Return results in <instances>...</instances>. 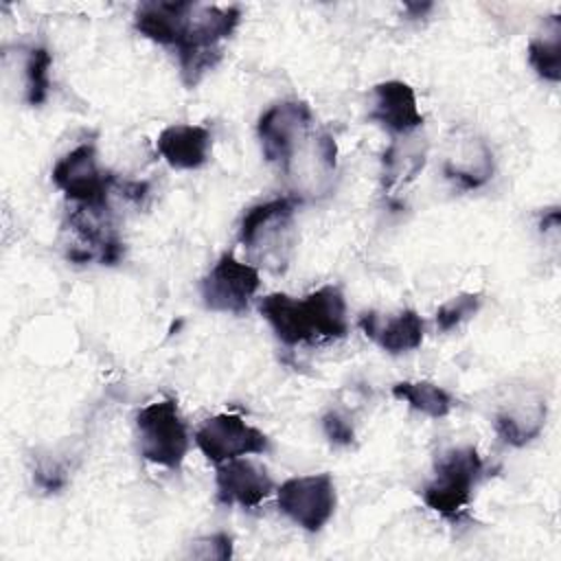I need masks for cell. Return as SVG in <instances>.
I'll list each match as a JSON object with an SVG mask.
<instances>
[{"label":"cell","instance_id":"52a82bcc","mask_svg":"<svg viewBox=\"0 0 561 561\" xmlns=\"http://www.w3.org/2000/svg\"><path fill=\"white\" fill-rule=\"evenodd\" d=\"M259 287V267L239 261L232 252H224L210 272L202 278L199 294L206 309L241 316L248 311Z\"/></svg>","mask_w":561,"mask_h":561},{"label":"cell","instance_id":"8992f818","mask_svg":"<svg viewBox=\"0 0 561 561\" xmlns=\"http://www.w3.org/2000/svg\"><path fill=\"white\" fill-rule=\"evenodd\" d=\"M53 184L77 206H110L107 197L116 178L103 171L92 142H81L53 167Z\"/></svg>","mask_w":561,"mask_h":561},{"label":"cell","instance_id":"4316f807","mask_svg":"<svg viewBox=\"0 0 561 561\" xmlns=\"http://www.w3.org/2000/svg\"><path fill=\"white\" fill-rule=\"evenodd\" d=\"M432 7V2H405V11L410 18H423Z\"/></svg>","mask_w":561,"mask_h":561},{"label":"cell","instance_id":"9a60e30c","mask_svg":"<svg viewBox=\"0 0 561 561\" xmlns=\"http://www.w3.org/2000/svg\"><path fill=\"white\" fill-rule=\"evenodd\" d=\"M259 311L283 344L296 346L316 342L302 300L287 296L283 291H274L259 300Z\"/></svg>","mask_w":561,"mask_h":561},{"label":"cell","instance_id":"e0dca14e","mask_svg":"<svg viewBox=\"0 0 561 561\" xmlns=\"http://www.w3.org/2000/svg\"><path fill=\"white\" fill-rule=\"evenodd\" d=\"M316 340H342L348 333L346 300L337 285H324L302 298Z\"/></svg>","mask_w":561,"mask_h":561},{"label":"cell","instance_id":"277c9868","mask_svg":"<svg viewBox=\"0 0 561 561\" xmlns=\"http://www.w3.org/2000/svg\"><path fill=\"white\" fill-rule=\"evenodd\" d=\"M140 456L167 469H180L191 445L188 427L175 399H160L136 414Z\"/></svg>","mask_w":561,"mask_h":561},{"label":"cell","instance_id":"9c48e42d","mask_svg":"<svg viewBox=\"0 0 561 561\" xmlns=\"http://www.w3.org/2000/svg\"><path fill=\"white\" fill-rule=\"evenodd\" d=\"M195 445L208 462L221 465L232 458L265 454L270 449V438L239 414L226 412L206 419L195 430Z\"/></svg>","mask_w":561,"mask_h":561},{"label":"cell","instance_id":"ac0fdd59","mask_svg":"<svg viewBox=\"0 0 561 561\" xmlns=\"http://www.w3.org/2000/svg\"><path fill=\"white\" fill-rule=\"evenodd\" d=\"M184 9L186 0L142 2L134 13V28L147 39L173 48L180 35Z\"/></svg>","mask_w":561,"mask_h":561},{"label":"cell","instance_id":"484cf974","mask_svg":"<svg viewBox=\"0 0 561 561\" xmlns=\"http://www.w3.org/2000/svg\"><path fill=\"white\" fill-rule=\"evenodd\" d=\"M322 432L324 436L333 443V445H351L355 440V432H353V425L348 423L346 416H342L340 412L335 410H329L324 416H322Z\"/></svg>","mask_w":561,"mask_h":561},{"label":"cell","instance_id":"4fadbf2b","mask_svg":"<svg viewBox=\"0 0 561 561\" xmlns=\"http://www.w3.org/2000/svg\"><path fill=\"white\" fill-rule=\"evenodd\" d=\"M493 151L484 138L476 134L456 136L449 142V151L443 162V173L462 191L480 188L493 178Z\"/></svg>","mask_w":561,"mask_h":561},{"label":"cell","instance_id":"ffe728a7","mask_svg":"<svg viewBox=\"0 0 561 561\" xmlns=\"http://www.w3.org/2000/svg\"><path fill=\"white\" fill-rule=\"evenodd\" d=\"M528 64L537 77L557 83L561 79V20L550 15L543 24V35L528 42Z\"/></svg>","mask_w":561,"mask_h":561},{"label":"cell","instance_id":"44dd1931","mask_svg":"<svg viewBox=\"0 0 561 561\" xmlns=\"http://www.w3.org/2000/svg\"><path fill=\"white\" fill-rule=\"evenodd\" d=\"M392 394L432 419H443L456 408V399L443 386L432 381H399L392 386Z\"/></svg>","mask_w":561,"mask_h":561},{"label":"cell","instance_id":"8fae6325","mask_svg":"<svg viewBox=\"0 0 561 561\" xmlns=\"http://www.w3.org/2000/svg\"><path fill=\"white\" fill-rule=\"evenodd\" d=\"M215 489L219 504H239L243 508H254L272 493L274 480L263 465L241 456L217 465Z\"/></svg>","mask_w":561,"mask_h":561},{"label":"cell","instance_id":"7c38bea8","mask_svg":"<svg viewBox=\"0 0 561 561\" xmlns=\"http://www.w3.org/2000/svg\"><path fill=\"white\" fill-rule=\"evenodd\" d=\"M357 324L370 342L390 355L414 351L425 337V322L414 309H403L399 313L364 311Z\"/></svg>","mask_w":561,"mask_h":561},{"label":"cell","instance_id":"6da1fadb","mask_svg":"<svg viewBox=\"0 0 561 561\" xmlns=\"http://www.w3.org/2000/svg\"><path fill=\"white\" fill-rule=\"evenodd\" d=\"M239 22L241 9L234 4L217 7L186 2L180 35L173 46L184 85L195 88L199 79L219 64L224 55L219 44L234 33Z\"/></svg>","mask_w":561,"mask_h":561},{"label":"cell","instance_id":"5b68a950","mask_svg":"<svg viewBox=\"0 0 561 561\" xmlns=\"http://www.w3.org/2000/svg\"><path fill=\"white\" fill-rule=\"evenodd\" d=\"M311 125L313 112L305 101L287 99L270 105L256 123L263 158L287 171L307 140Z\"/></svg>","mask_w":561,"mask_h":561},{"label":"cell","instance_id":"ba28073f","mask_svg":"<svg viewBox=\"0 0 561 561\" xmlns=\"http://www.w3.org/2000/svg\"><path fill=\"white\" fill-rule=\"evenodd\" d=\"M335 484L329 473L296 476L285 480L276 491V504L296 526L318 533L335 513Z\"/></svg>","mask_w":561,"mask_h":561},{"label":"cell","instance_id":"603a6c76","mask_svg":"<svg viewBox=\"0 0 561 561\" xmlns=\"http://www.w3.org/2000/svg\"><path fill=\"white\" fill-rule=\"evenodd\" d=\"M482 307V294L480 291H465L458 294L454 298H449L447 302H443L436 309V327L438 331L447 333L456 327H460L465 320L473 318Z\"/></svg>","mask_w":561,"mask_h":561},{"label":"cell","instance_id":"cb8c5ba5","mask_svg":"<svg viewBox=\"0 0 561 561\" xmlns=\"http://www.w3.org/2000/svg\"><path fill=\"white\" fill-rule=\"evenodd\" d=\"M191 557L195 559H230L232 557V537L226 533H215L193 541Z\"/></svg>","mask_w":561,"mask_h":561},{"label":"cell","instance_id":"7a4b0ae2","mask_svg":"<svg viewBox=\"0 0 561 561\" xmlns=\"http://www.w3.org/2000/svg\"><path fill=\"white\" fill-rule=\"evenodd\" d=\"M300 199L283 195L250 206L239 221V243L252 261L274 274H283L296 245V208Z\"/></svg>","mask_w":561,"mask_h":561},{"label":"cell","instance_id":"3957f363","mask_svg":"<svg viewBox=\"0 0 561 561\" xmlns=\"http://www.w3.org/2000/svg\"><path fill=\"white\" fill-rule=\"evenodd\" d=\"M484 476V460L473 445L449 447L438 454L434 462V476L421 489V497L427 508L445 519L458 522L473 495V489Z\"/></svg>","mask_w":561,"mask_h":561},{"label":"cell","instance_id":"30bf717a","mask_svg":"<svg viewBox=\"0 0 561 561\" xmlns=\"http://www.w3.org/2000/svg\"><path fill=\"white\" fill-rule=\"evenodd\" d=\"M368 121L383 127L392 138L410 136L423 127L425 116L419 110L416 92L410 83L390 79L373 88V107Z\"/></svg>","mask_w":561,"mask_h":561},{"label":"cell","instance_id":"5bb4252c","mask_svg":"<svg viewBox=\"0 0 561 561\" xmlns=\"http://www.w3.org/2000/svg\"><path fill=\"white\" fill-rule=\"evenodd\" d=\"M213 134L204 125L175 123L164 127L156 138V151L171 169L193 171L208 162Z\"/></svg>","mask_w":561,"mask_h":561},{"label":"cell","instance_id":"2e32d148","mask_svg":"<svg viewBox=\"0 0 561 561\" xmlns=\"http://www.w3.org/2000/svg\"><path fill=\"white\" fill-rule=\"evenodd\" d=\"M546 416L548 405L543 397H522L495 414V434L511 447H524L541 434Z\"/></svg>","mask_w":561,"mask_h":561},{"label":"cell","instance_id":"7402d4cb","mask_svg":"<svg viewBox=\"0 0 561 561\" xmlns=\"http://www.w3.org/2000/svg\"><path fill=\"white\" fill-rule=\"evenodd\" d=\"M50 66L53 55L46 46L24 48L22 77H24V101L31 107H37L46 101L50 90Z\"/></svg>","mask_w":561,"mask_h":561},{"label":"cell","instance_id":"d4e9b609","mask_svg":"<svg viewBox=\"0 0 561 561\" xmlns=\"http://www.w3.org/2000/svg\"><path fill=\"white\" fill-rule=\"evenodd\" d=\"M33 478H35V484L46 493H57L68 482L66 469L55 460H37Z\"/></svg>","mask_w":561,"mask_h":561},{"label":"cell","instance_id":"d6986e66","mask_svg":"<svg viewBox=\"0 0 561 561\" xmlns=\"http://www.w3.org/2000/svg\"><path fill=\"white\" fill-rule=\"evenodd\" d=\"M419 136H397L383 151L381 184L383 191H394L401 184L412 182L425 164V142Z\"/></svg>","mask_w":561,"mask_h":561}]
</instances>
